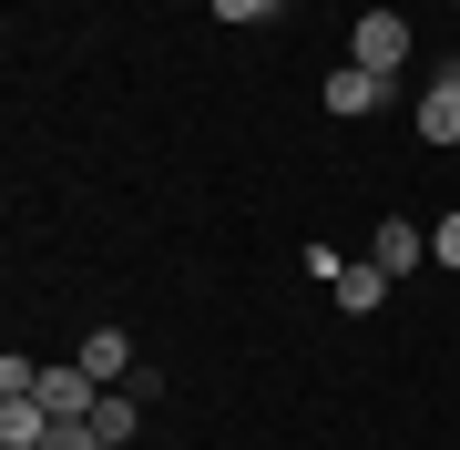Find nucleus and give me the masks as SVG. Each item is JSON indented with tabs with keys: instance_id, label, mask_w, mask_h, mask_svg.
<instances>
[{
	"instance_id": "7",
	"label": "nucleus",
	"mask_w": 460,
	"mask_h": 450,
	"mask_svg": "<svg viewBox=\"0 0 460 450\" xmlns=\"http://www.w3.org/2000/svg\"><path fill=\"white\" fill-rule=\"evenodd\" d=\"M389 287H399V277H389V267H368V256H358V267H348V277L328 287V297H338L348 317H368V307H389Z\"/></svg>"
},
{
	"instance_id": "1",
	"label": "nucleus",
	"mask_w": 460,
	"mask_h": 450,
	"mask_svg": "<svg viewBox=\"0 0 460 450\" xmlns=\"http://www.w3.org/2000/svg\"><path fill=\"white\" fill-rule=\"evenodd\" d=\"M348 62H368V72L399 83V62H410V21H399V11H368L358 31H348Z\"/></svg>"
},
{
	"instance_id": "10",
	"label": "nucleus",
	"mask_w": 460,
	"mask_h": 450,
	"mask_svg": "<svg viewBox=\"0 0 460 450\" xmlns=\"http://www.w3.org/2000/svg\"><path fill=\"white\" fill-rule=\"evenodd\" d=\"M429 267H450V277H460V216H440V225H429Z\"/></svg>"
},
{
	"instance_id": "9",
	"label": "nucleus",
	"mask_w": 460,
	"mask_h": 450,
	"mask_svg": "<svg viewBox=\"0 0 460 450\" xmlns=\"http://www.w3.org/2000/svg\"><path fill=\"white\" fill-rule=\"evenodd\" d=\"M420 134H429V144H460V83H450V72L420 93Z\"/></svg>"
},
{
	"instance_id": "4",
	"label": "nucleus",
	"mask_w": 460,
	"mask_h": 450,
	"mask_svg": "<svg viewBox=\"0 0 460 450\" xmlns=\"http://www.w3.org/2000/svg\"><path fill=\"white\" fill-rule=\"evenodd\" d=\"M41 400H51V419H93V400H102V379H93L83 358H72V368H41Z\"/></svg>"
},
{
	"instance_id": "8",
	"label": "nucleus",
	"mask_w": 460,
	"mask_h": 450,
	"mask_svg": "<svg viewBox=\"0 0 460 450\" xmlns=\"http://www.w3.org/2000/svg\"><path fill=\"white\" fill-rule=\"evenodd\" d=\"M83 368H93L102 389H123V379H133V338H123V328H93V338H83Z\"/></svg>"
},
{
	"instance_id": "12",
	"label": "nucleus",
	"mask_w": 460,
	"mask_h": 450,
	"mask_svg": "<svg viewBox=\"0 0 460 450\" xmlns=\"http://www.w3.org/2000/svg\"><path fill=\"white\" fill-rule=\"evenodd\" d=\"M215 21H277V0H215Z\"/></svg>"
},
{
	"instance_id": "2",
	"label": "nucleus",
	"mask_w": 460,
	"mask_h": 450,
	"mask_svg": "<svg viewBox=\"0 0 460 450\" xmlns=\"http://www.w3.org/2000/svg\"><path fill=\"white\" fill-rule=\"evenodd\" d=\"M399 83H389V72H368V62H338L328 72V113L338 123H358V113H378V102H389Z\"/></svg>"
},
{
	"instance_id": "6",
	"label": "nucleus",
	"mask_w": 460,
	"mask_h": 450,
	"mask_svg": "<svg viewBox=\"0 0 460 450\" xmlns=\"http://www.w3.org/2000/svg\"><path fill=\"white\" fill-rule=\"evenodd\" d=\"M133 430H144V400H133V389H102V400H93V440H102V450H123Z\"/></svg>"
},
{
	"instance_id": "5",
	"label": "nucleus",
	"mask_w": 460,
	"mask_h": 450,
	"mask_svg": "<svg viewBox=\"0 0 460 450\" xmlns=\"http://www.w3.org/2000/svg\"><path fill=\"white\" fill-rule=\"evenodd\" d=\"M420 256H429V225H410V216H389V225L368 235V267H389V277H410Z\"/></svg>"
},
{
	"instance_id": "13",
	"label": "nucleus",
	"mask_w": 460,
	"mask_h": 450,
	"mask_svg": "<svg viewBox=\"0 0 460 450\" xmlns=\"http://www.w3.org/2000/svg\"><path fill=\"white\" fill-rule=\"evenodd\" d=\"M450 83H460V62H450Z\"/></svg>"
},
{
	"instance_id": "11",
	"label": "nucleus",
	"mask_w": 460,
	"mask_h": 450,
	"mask_svg": "<svg viewBox=\"0 0 460 450\" xmlns=\"http://www.w3.org/2000/svg\"><path fill=\"white\" fill-rule=\"evenodd\" d=\"M41 450H102V440H93V419H51V440H41Z\"/></svg>"
},
{
	"instance_id": "3",
	"label": "nucleus",
	"mask_w": 460,
	"mask_h": 450,
	"mask_svg": "<svg viewBox=\"0 0 460 450\" xmlns=\"http://www.w3.org/2000/svg\"><path fill=\"white\" fill-rule=\"evenodd\" d=\"M51 440V400L41 389H0V450H41Z\"/></svg>"
}]
</instances>
